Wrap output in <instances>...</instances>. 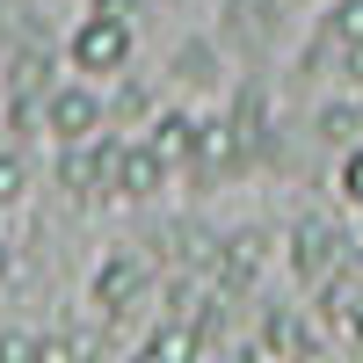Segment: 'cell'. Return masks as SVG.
Wrapping results in <instances>:
<instances>
[{"label":"cell","mask_w":363,"mask_h":363,"mask_svg":"<svg viewBox=\"0 0 363 363\" xmlns=\"http://www.w3.org/2000/svg\"><path fill=\"white\" fill-rule=\"evenodd\" d=\"M95 153H102V182H109L116 196H131V203L153 196L160 182H167V160L153 153V145H116V138H102Z\"/></svg>","instance_id":"obj_1"},{"label":"cell","mask_w":363,"mask_h":363,"mask_svg":"<svg viewBox=\"0 0 363 363\" xmlns=\"http://www.w3.org/2000/svg\"><path fill=\"white\" fill-rule=\"evenodd\" d=\"M73 66H80V73H124V66H131V22L87 15V22L73 29Z\"/></svg>","instance_id":"obj_2"},{"label":"cell","mask_w":363,"mask_h":363,"mask_svg":"<svg viewBox=\"0 0 363 363\" xmlns=\"http://www.w3.org/2000/svg\"><path fill=\"white\" fill-rule=\"evenodd\" d=\"M342 255H349V240L327 225V218H306V225L291 233V277H298V284L335 277V269H342Z\"/></svg>","instance_id":"obj_3"},{"label":"cell","mask_w":363,"mask_h":363,"mask_svg":"<svg viewBox=\"0 0 363 363\" xmlns=\"http://www.w3.org/2000/svg\"><path fill=\"white\" fill-rule=\"evenodd\" d=\"M51 87H58L51 51L29 44V51H15V58H8V116H15V124H29V116H37V102L51 95Z\"/></svg>","instance_id":"obj_4"},{"label":"cell","mask_w":363,"mask_h":363,"mask_svg":"<svg viewBox=\"0 0 363 363\" xmlns=\"http://www.w3.org/2000/svg\"><path fill=\"white\" fill-rule=\"evenodd\" d=\"M44 124H51V138H95L102 102L87 95V87H51L44 95Z\"/></svg>","instance_id":"obj_5"},{"label":"cell","mask_w":363,"mask_h":363,"mask_svg":"<svg viewBox=\"0 0 363 363\" xmlns=\"http://www.w3.org/2000/svg\"><path fill=\"white\" fill-rule=\"evenodd\" d=\"M138 291H145V262L138 255H109L102 269H95V306L116 320L124 306H138Z\"/></svg>","instance_id":"obj_6"},{"label":"cell","mask_w":363,"mask_h":363,"mask_svg":"<svg viewBox=\"0 0 363 363\" xmlns=\"http://www.w3.org/2000/svg\"><path fill=\"white\" fill-rule=\"evenodd\" d=\"M247 153L255 145L233 131V116H218V124H196V160H203V174H225V167H247Z\"/></svg>","instance_id":"obj_7"},{"label":"cell","mask_w":363,"mask_h":363,"mask_svg":"<svg viewBox=\"0 0 363 363\" xmlns=\"http://www.w3.org/2000/svg\"><path fill=\"white\" fill-rule=\"evenodd\" d=\"M255 349H262V356H320L327 342H320L298 313H284V306H277V313L262 320V342H255Z\"/></svg>","instance_id":"obj_8"},{"label":"cell","mask_w":363,"mask_h":363,"mask_svg":"<svg viewBox=\"0 0 363 363\" xmlns=\"http://www.w3.org/2000/svg\"><path fill=\"white\" fill-rule=\"evenodd\" d=\"M145 145H153L167 167L196 160V116H189V109H160V116H153V131H145Z\"/></svg>","instance_id":"obj_9"},{"label":"cell","mask_w":363,"mask_h":363,"mask_svg":"<svg viewBox=\"0 0 363 363\" xmlns=\"http://www.w3.org/2000/svg\"><path fill=\"white\" fill-rule=\"evenodd\" d=\"M145 363H189L196 356V335H189V320H167L160 335H145V349H138Z\"/></svg>","instance_id":"obj_10"},{"label":"cell","mask_w":363,"mask_h":363,"mask_svg":"<svg viewBox=\"0 0 363 363\" xmlns=\"http://www.w3.org/2000/svg\"><path fill=\"white\" fill-rule=\"evenodd\" d=\"M313 131H320L327 145H356V138H363V102H327Z\"/></svg>","instance_id":"obj_11"},{"label":"cell","mask_w":363,"mask_h":363,"mask_svg":"<svg viewBox=\"0 0 363 363\" xmlns=\"http://www.w3.org/2000/svg\"><path fill=\"white\" fill-rule=\"evenodd\" d=\"M320 37L335 44V51H342V44H363V0H335V15L320 22Z\"/></svg>","instance_id":"obj_12"},{"label":"cell","mask_w":363,"mask_h":363,"mask_svg":"<svg viewBox=\"0 0 363 363\" xmlns=\"http://www.w3.org/2000/svg\"><path fill=\"white\" fill-rule=\"evenodd\" d=\"M342 196H349V203L363 211V138L349 145V160H342Z\"/></svg>","instance_id":"obj_13"},{"label":"cell","mask_w":363,"mask_h":363,"mask_svg":"<svg viewBox=\"0 0 363 363\" xmlns=\"http://www.w3.org/2000/svg\"><path fill=\"white\" fill-rule=\"evenodd\" d=\"M145 109H153V95H145L138 80H131V87H116V124H138Z\"/></svg>","instance_id":"obj_14"},{"label":"cell","mask_w":363,"mask_h":363,"mask_svg":"<svg viewBox=\"0 0 363 363\" xmlns=\"http://www.w3.org/2000/svg\"><path fill=\"white\" fill-rule=\"evenodd\" d=\"M22 182H29L22 153H0V203H15V196H22Z\"/></svg>","instance_id":"obj_15"},{"label":"cell","mask_w":363,"mask_h":363,"mask_svg":"<svg viewBox=\"0 0 363 363\" xmlns=\"http://www.w3.org/2000/svg\"><path fill=\"white\" fill-rule=\"evenodd\" d=\"M182 80H218L211 73V44H182Z\"/></svg>","instance_id":"obj_16"},{"label":"cell","mask_w":363,"mask_h":363,"mask_svg":"<svg viewBox=\"0 0 363 363\" xmlns=\"http://www.w3.org/2000/svg\"><path fill=\"white\" fill-rule=\"evenodd\" d=\"M37 356V335H0V363H29Z\"/></svg>","instance_id":"obj_17"},{"label":"cell","mask_w":363,"mask_h":363,"mask_svg":"<svg viewBox=\"0 0 363 363\" xmlns=\"http://www.w3.org/2000/svg\"><path fill=\"white\" fill-rule=\"evenodd\" d=\"M87 15H116V22H138V15H145V0H95Z\"/></svg>","instance_id":"obj_18"},{"label":"cell","mask_w":363,"mask_h":363,"mask_svg":"<svg viewBox=\"0 0 363 363\" xmlns=\"http://www.w3.org/2000/svg\"><path fill=\"white\" fill-rule=\"evenodd\" d=\"M342 80L363 95V44H342Z\"/></svg>","instance_id":"obj_19"},{"label":"cell","mask_w":363,"mask_h":363,"mask_svg":"<svg viewBox=\"0 0 363 363\" xmlns=\"http://www.w3.org/2000/svg\"><path fill=\"white\" fill-rule=\"evenodd\" d=\"M66 356H73V342H66V335H58V342H51V335H37V363H66Z\"/></svg>","instance_id":"obj_20"},{"label":"cell","mask_w":363,"mask_h":363,"mask_svg":"<svg viewBox=\"0 0 363 363\" xmlns=\"http://www.w3.org/2000/svg\"><path fill=\"white\" fill-rule=\"evenodd\" d=\"M0 277H8V247H0Z\"/></svg>","instance_id":"obj_21"}]
</instances>
